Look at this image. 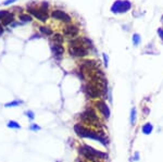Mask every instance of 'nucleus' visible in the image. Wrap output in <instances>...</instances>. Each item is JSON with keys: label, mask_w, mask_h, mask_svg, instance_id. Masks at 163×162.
I'll use <instances>...</instances> for the list:
<instances>
[{"label": "nucleus", "mask_w": 163, "mask_h": 162, "mask_svg": "<svg viewBox=\"0 0 163 162\" xmlns=\"http://www.w3.org/2000/svg\"><path fill=\"white\" fill-rule=\"evenodd\" d=\"M74 132L75 134L80 138H87V139L97 140V142H101L103 146L107 147L108 146V139L106 135L101 134V132L96 131L94 128H90L89 126L84 125L83 123H77L74 125Z\"/></svg>", "instance_id": "obj_1"}, {"label": "nucleus", "mask_w": 163, "mask_h": 162, "mask_svg": "<svg viewBox=\"0 0 163 162\" xmlns=\"http://www.w3.org/2000/svg\"><path fill=\"white\" fill-rule=\"evenodd\" d=\"M69 53L73 58H84L88 54V47L84 38H72L69 40Z\"/></svg>", "instance_id": "obj_2"}, {"label": "nucleus", "mask_w": 163, "mask_h": 162, "mask_svg": "<svg viewBox=\"0 0 163 162\" xmlns=\"http://www.w3.org/2000/svg\"><path fill=\"white\" fill-rule=\"evenodd\" d=\"M80 119L82 123H85L86 126H93V127H101V121L98 116L97 112L94 108H87L85 111L80 113Z\"/></svg>", "instance_id": "obj_3"}, {"label": "nucleus", "mask_w": 163, "mask_h": 162, "mask_svg": "<svg viewBox=\"0 0 163 162\" xmlns=\"http://www.w3.org/2000/svg\"><path fill=\"white\" fill-rule=\"evenodd\" d=\"M27 12L28 14H32L36 17L37 20L40 22H46L49 17V13L47 10H44L43 8H36L33 6H28L27 7Z\"/></svg>", "instance_id": "obj_4"}, {"label": "nucleus", "mask_w": 163, "mask_h": 162, "mask_svg": "<svg viewBox=\"0 0 163 162\" xmlns=\"http://www.w3.org/2000/svg\"><path fill=\"white\" fill-rule=\"evenodd\" d=\"M132 3L128 0H117L113 6L111 7V11L114 14H121V13H125L131 9Z\"/></svg>", "instance_id": "obj_5"}, {"label": "nucleus", "mask_w": 163, "mask_h": 162, "mask_svg": "<svg viewBox=\"0 0 163 162\" xmlns=\"http://www.w3.org/2000/svg\"><path fill=\"white\" fill-rule=\"evenodd\" d=\"M80 148L82 150H84L85 152H87V153H89V155L94 156V157L98 158V159H100V160H106V159H108L107 152L99 151V150H97V149H95V148H93L91 146L82 145Z\"/></svg>", "instance_id": "obj_6"}, {"label": "nucleus", "mask_w": 163, "mask_h": 162, "mask_svg": "<svg viewBox=\"0 0 163 162\" xmlns=\"http://www.w3.org/2000/svg\"><path fill=\"white\" fill-rule=\"evenodd\" d=\"M96 110H98L100 112V114L106 119V120H109L110 116H111V110H110L109 106L107 105V102L103 100H99L96 101Z\"/></svg>", "instance_id": "obj_7"}, {"label": "nucleus", "mask_w": 163, "mask_h": 162, "mask_svg": "<svg viewBox=\"0 0 163 162\" xmlns=\"http://www.w3.org/2000/svg\"><path fill=\"white\" fill-rule=\"evenodd\" d=\"M51 17H54V19H56V20L66 23V24H70V22H71L70 15H69L68 13L64 12V11H62V10H54V11H52V12H51Z\"/></svg>", "instance_id": "obj_8"}, {"label": "nucleus", "mask_w": 163, "mask_h": 162, "mask_svg": "<svg viewBox=\"0 0 163 162\" xmlns=\"http://www.w3.org/2000/svg\"><path fill=\"white\" fill-rule=\"evenodd\" d=\"M63 31H64V35L70 37V38H74V37L78 34V32H80L78 27L74 24H68L65 27H64Z\"/></svg>", "instance_id": "obj_9"}, {"label": "nucleus", "mask_w": 163, "mask_h": 162, "mask_svg": "<svg viewBox=\"0 0 163 162\" xmlns=\"http://www.w3.org/2000/svg\"><path fill=\"white\" fill-rule=\"evenodd\" d=\"M50 49H51V52L54 57H56L57 59L61 58L62 54L64 53V48L62 47V45H59V44H51L50 46Z\"/></svg>", "instance_id": "obj_10"}, {"label": "nucleus", "mask_w": 163, "mask_h": 162, "mask_svg": "<svg viewBox=\"0 0 163 162\" xmlns=\"http://www.w3.org/2000/svg\"><path fill=\"white\" fill-rule=\"evenodd\" d=\"M1 22H2V26H10V25L14 22V13L9 12Z\"/></svg>", "instance_id": "obj_11"}, {"label": "nucleus", "mask_w": 163, "mask_h": 162, "mask_svg": "<svg viewBox=\"0 0 163 162\" xmlns=\"http://www.w3.org/2000/svg\"><path fill=\"white\" fill-rule=\"evenodd\" d=\"M141 132H143L144 135H150L151 133L154 132V125H152L150 122H147L146 124H144L143 127H141Z\"/></svg>", "instance_id": "obj_12"}, {"label": "nucleus", "mask_w": 163, "mask_h": 162, "mask_svg": "<svg viewBox=\"0 0 163 162\" xmlns=\"http://www.w3.org/2000/svg\"><path fill=\"white\" fill-rule=\"evenodd\" d=\"M21 105H23V101L21 99H15V100L5 103V108H15V107H20Z\"/></svg>", "instance_id": "obj_13"}, {"label": "nucleus", "mask_w": 163, "mask_h": 162, "mask_svg": "<svg viewBox=\"0 0 163 162\" xmlns=\"http://www.w3.org/2000/svg\"><path fill=\"white\" fill-rule=\"evenodd\" d=\"M7 127L11 128V130H20V128H21V124L14 120H10L9 122L7 123Z\"/></svg>", "instance_id": "obj_14"}, {"label": "nucleus", "mask_w": 163, "mask_h": 162, "mask_svg": "<svg viewBox=\"0 0 163 162\" xmlns=\"http://www.w3.org/2000/svg\"><path fill=\"white\" fill-rule=\"evenodd\" d=\"M64 42L63 36H62L61 34H59V33H57V34H54V36H52V44L62 45V42Z\"/></svg>", "instance_id": "obj_15"}, {"label": "nucleus", "mask_w": 163, "mask_h": 162, "mask_svg": "<svg viewBox=\"0 0 163 162\" xmlns=\"http://www.w3.org/2000/svg\"><path fill=\"white\" fill-rule=\"evenodd\" d=\"M136 119H137L136 108H132L131 113H129V122H131V125H134L135 122H136Z\"/></svg>", "instance_id": "obj_16"}, {"label": "nucleus", "mask_w": 163, "mask_h": 162, "mask_svg": "<svg viewBox=\"0 0 163 162\" xmlns=\"http://www.w3.org/2000/svg\"><path fill=\"white\" fill-rule=\"evenodd\" d=\"M19 19L21 20V22L24 23V24H26V23L31 22V21L33 20V17H31V15H29V14H24V13H20Z\"/></svg>", "instance_id": "obj_17"}, {"label": "nucleus", "mask_w": 163, "mask_h": 162, "mask_svg": "<svg viewBox=\"0 0 163 162\" xmlns=\"http://www.w3.org/2000/svg\"><path fill=\"white\" fill-rule=\"evenodd\" d=\"M39 32L42 33V34L46 35V36H50V35H52V30L50 28V27L48 26H45V25H43V26H39Z\"/></svg>", "instance_id": "obj_18"}, {"label": "nucleus", "mask_w": 163, "mask_h": 162, "mask_svg": "<svg viewBox=\"0 0 163 162\" xmlns=\"http://www.w3.org/2000/svg\"><path fill=\"white\" fill-rule=\"evenodd\" d=\"M140 42H141V37L139 34H137V33H135L134 35H133V45H134V47H137L140 45Z\"/></svg>", "instance_id": "obj_19"}, {"label": "nucleus", "mask_w": 163, "mask_h": 162, "mask_svg": "<svg viewBox=\"0 0 163 162\" xmlns=\"http://www.w3.org/2000/svg\"><path fill=\"white\" fill-rule=\"evenodd\" d=\"M25 116L28 118V120L29 121H34V119H35V113L33 112L32 110H27L26 112H25Z\"/></svg>", "instance_id": "obj_20"}, {"label": "nucleus", "mask_w": 163, "mask_h": 162, "mask_svg": "<svg viewBox=\"0 0 163 162\" xmlns=\"http://www.w3.org/2000/svg\"><path fill=\"white\" fill-rule=\"evenodd\" d=\"M29 130L33 131V132H38V131L42 130V127H40L38 124H35V123H33V124H31V126H29Z\"/></svg>", "instance_id": "obj_21"}, {"label": "nucleus", "mask_w": 163, "mask_h": 162, "mask_svg": "<svg viewBox=\"0 0 163 162\" xmlns=\"http://www.w3.org/2000/svg\"><path fill=\"white\" fill-rule=\"evenodd\" d=\"M15 1H17V0H5V1H2L1 5L2 6H10V5H13Z\"/></svg>", "instance_id": "obj_22"}, {"label": "nucleus", "mask_w": 163, "mask_h": 162, "mask_svg": "<svg viewBox=\"0 0 163 162\" xmlns=\"http://www.w3.org/2000/svg\"><path fill=\"white\" fill-rule=\"evenodd\" d=\"M8 13H9V11L7 10H0V21H2Z\"/></svg>", "instance_id": "obj_23"}, {"label": "nucleus", "mask_w": 163, "mask_h": 162, "mask_svg": "<svg viewBox=\"0 0 163 162\" xmlns=\"http://www.w3.org/2000/svg\"><path fill=\"white\" fill-rule=\"evenodd\" d=\"M102 57H103V61H105V66L107 68L108 64H109V57H108L107 53H102Z\"/></svg>", "instance_id": "obj_24"}, {"label": "nucleus", "mask_w": 163, "mask_h": 162, "mask_svg": "<svg viewBox=\"0 0 163 162\" xmlns=\"http://www.w3.org/2000/svg\"><path fill=\"white\" fill-rule=\"evenodd\" d=\"M139 159H140V156H139V152H135V153H134V158H133V160H134V161L135 162H136V161H138V160Z\"/></svg>", "instance_id": "obj_25"}, {"label": "nucleus", "mask_w": 163, "mask_h": 162, "mask_svg": "<svg viewBox=\"0 0 163 162\" xmlns=\"http://www.w3.org/2000/svg\"><path fill=\"white\" fill-rule=\"evenodd\" d=\"M158 35L160 36L161 40H162V42H163V28H159V30H158Z\"/></svg>", "instance_id": "obj_26"}, {"label": "nucleus", "mask_w": 163, "mask_h": 162, "mask_svg": "<svg viewBox=\"0 0 163 162\" xmlns=\"http://www.w3.org/2000/svg\"><path fill=\"white\" fill-rule=\"evenodd\" d=\"M3 33H5V30H3V26H2V24H0V37L2 36Z\"/></svg>", "instance_id": "obj_27"}, {"label": "nucleus", "mask_w": 163, "mask_h": 162, "mask_svg": "<svg viewBox=\"0 0 163 162\" xmlns=\"http://www.w3.org/2000/svg\"><path fill=\"white\" fill-rule=\"evenodd\" d=\"M77 162H88V161H82V160H80V161H77Z\"/></svg>", "instance_id": "obj_28"}, {"label": "nucleus", "mask_w": 163, "mask_h": 162, "mask_svg": "<svg viewBox=\"0 0 163 162\" xmlns=\"http://www.w3.org/2000/svg\"><path fill=\"white\" fill-rule=\"evenodd\" d=\"M162 21H163V17H162Z\"/></svg>", "instance_id": "obj_29"}]
</instances>
